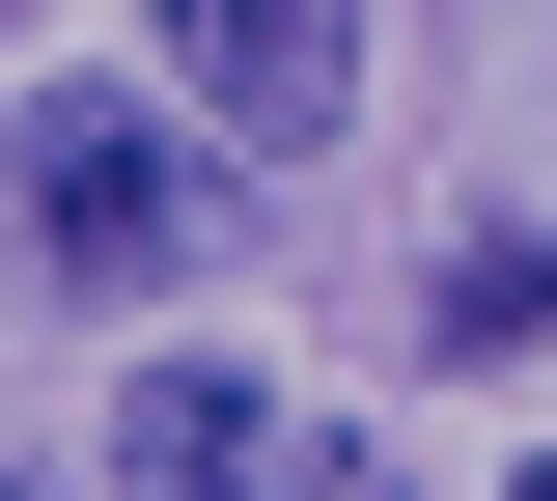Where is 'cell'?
Returning a JSON list of instances; mask_svg holds the SVG:
<instances>
[{
  "instance_id": "1",
  "label": "cell",
  "mask_w": 557,
  "mask_h": 501,
  "mask_svg": "<svg viewBox=\"0 0 557 501\" xmlns=\"http://www.w3.org/2000/svg\"><path fill=\"white\" fill-rule=\"evenodd\" d=\"M0 251H28L57 306H139V279H196V251H223V196H196V140H168V112L57 84V112L0 140Z\"/></svg>"
},
{
  "instance_id": "2",
  "label": "cell",
  "mask_w": 557,
  "mask_h": 501,
  "mask_svg": "<svg viewBox=\"0 0 557 501\" xmlns=\"http://www.w3.org/2000/svg\"><path fill=\"white\" fill-rule=\"evenodd\" d=\"M168 57H196V112L251 167H335V112H362V0H168Z\"/></svg>"
},
{
  "instance_id": "3",
  "label": "cell",
  "mask_w": 557,
  "mask_h": 501,
  "mask_svg": "<svg viewBox=\"0 0 557 501\" xmlns=\"http://www.w3.org/2000/svg\"><path fill=\"white\" fill-rule=\"evenodd\" d=\"M112 501H278V390L251 362H139L112 390Z\"/></svg>"
},
{
  "instance_id": "4",
  "label": "cell",
  "mask_w": 557,
  "mask_h": 501,
  "mask_svg": "<svg viewBox=\"0 0 557 501\" xmlns=\"http://www.w3.org/2000/svg\"><path fill=\"white\" fill-rule=\"evenodd\" d=\"M418 335H446V362H530V335H557V251H530V223H474V251L418 279Z\"/></svg>"
},
{
  "instance_id": "5",
  "label": "cell",
  "mask_w": 557,
  "mask_h": 501,
  "mask_svg": "<svg viewBox=\"0 0 557 501\" xmlns=\"http://www.w3.org/2000/svg\"><path fill=\"white\" fill-rule=\"evenodd\" d=\"M278 501H418V474H391L362 418H307V446H278Z\"/></svg>"
},
{
  "instance_id": "6",
  "label": "cell",
  "mask_w": 557,
  "mask_h": 501,
  "mask_svg": "<svg viewBox=\"0 0 557 501\" xmlns=\"http://www.w3.org/2000/svg\"><path fill=\"white\" fill-rule=\"evenodd\" d=\"M0 501H57V474H0Z\"/></svg>"
},
{
  "instance_id": "7",
  "label": "cell",
  "mask_w": 557,
  "mask_h": 501,
  "mask_svg": "<svg viewBox=\"0 0 557 501\" xmlns=\"http://www.w3.org/2000/svg\"><path fill=\"white\" fill-rule=\"evenodd\" d=\"M0 28H28V0H0Z\"/></svg>"
},
{
  "instance_id": "8",
  "label": "cell",
  "mask_w": 557,
  "mask_h": 501,
  "mask_svg": "<svg viewBox=\"0 0 557 501\" xmlns=\"http://www.w3.org/2000/svg\"><path fill=\"white\" fill-rule=\"evenodd\" d=\"M530 501H557V474H530Z\"/></svg>"
}]
</instances>
